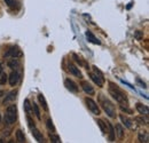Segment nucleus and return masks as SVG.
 Masks as SVG:
<instances>
[{
  "mask_svg": "<svg viewBox=\"0 0 149 143\" xmlns=\"http://www.w3.org/2000/svg\"><path fill=\"white\" fill-rule=\"evenodd\" d=\"M31 132H32V135H33V137L36 139V141H38V142H44V136H42L41 132L36 128V126L31 128Z\"/></svg>",
  "mask_w": 149,
  "mask_h": 143,
  "instance_id": "nucleus-13",
  "label": "nucleus"
},
{
  "mask_svg": "<svg viewBox=\"0 0 149 143\" xmlns=\"http://www.w3.org/2000/svg\"><path fill=\"white\" fill-rule=\"evenodd\" d=\"M138 139L141 143H148L149 142V135L147 131H140L138 134Z\"/></svg>",
  "mask_w": 149,
  "mask_h": 143,
  "instance_id": "nucleus-14",
  "label": "nucleus"
},
{
  "mask_svg": "<svg viewBox=\"0 0 149 143\" xmlns=\"http://www.w3.org/2000/svg\"><path fill=\"white\" fill-rule=\"evenodd\" d=\"M22 56H23L22 51L19 49V47H16V46L10 47L5 53V58H19V57H22Z\"/></svg>",
  "mask_w": 149,
  "mask_h": 143,
  "instance_id": "nucleus-5",
  "label": "nucleus"
},
{
  "mask_svg": "<svg viewBox=\"0 0 149 143\" xmlns=\"http://www.w3.org/2000/svg\"><path fill=\"white\" fill-rule=\"evenodd\" d=\"M134 120L138 121V124H140V125H148V118L143 119V116L142 117H135Z\"/></svg>",
  "mask_w": 149,
  "mask_h": 143,
  "instance_id": "nucleus-27",
  "label": "nucleus"
},
{
  "mask_svg": "<svg viewBox=\"0 0 149 143\" xmlns=\"http://www.w3.org/2000/svg\"><path fill=\"white\" fill-rule=\"evenodd\" d=\"M0 123H1V113H0Z\"/></svg>",
  "mask_w": 149,
  "mask_h": 143,
  "instance_id": "nucleus-37",
  "label": "nucleus"
},
{
  "mask_svg": "<svg viewBox=\"0 0 149 143\" xmlns=\"http://www.w3.org/2000/svg\"><path fill=\"white\" fill-rule=\"evenodd\" d=\"M96 123H97V125L100 127V129L102 131V133H103V134H107V124H106L102 119H97Z\"/></svg>",
  "mask_w": 149,
  "mask_h": 143,
  "instance_id": "nucleus-24",
  "label": "nucleus"
},
{
  "mask_svg": "<svg viewBox=\"0 0 149 143\" xmlns=\"http://www.w3.org/2000/svg\"><path fill=\"white\" fill-rule=\"evenodd\" d=\"M16 141L19 143L25 142V136H24V133L21 131V129H17L16 131Z\"/></svg>",
  "mask_w": 149,
  "mask_h": 143,
  "instance_id": "nucleus-23",
  "label": "nucleus"
},
{
  "mask_svg": "<svg viewBox=\"0 0 149 143\" xmlns=\"http://www.w3.org/2000/svg\"><path fill=\"white\" fill-rule=\"evenodd\" d=\"M88 76H90V78L92 79L94 81V84L95 85H97L99 87H103V83H104V79H102L101 77H99L97 74H95V73H92V72H90L88 73Z\"/></svg>",
  "mask_w": 149,
  "mask_h": 143,
  "instance_id": "nucleus-11",
  "label": "nucleus"
},
{
  "mask_svg": "<svg viewBox=\"0 0 149 143\" xmlns=\"http://www.w3.org/2000/svg\"><path fill=\"white\" fill-rule=\"evenodd\" d=\"M100 103H101V107L104 110V112L110 117V118H116V108L112 104L111 102L106 99L103 95L100 96Z\"/></svg>",
  "mask_w": 149,
  "mask_h": 143,
  "instance_id": "nucleus-3",
  "label": "nucleus"
},
{
  "mask_svg": "<svg viewBox=\"0 0 149 143\" xmlns=\"http://www.w3.org/2000/svg\"><path fill=\"white\" fill-rule=\"evenodd\" d=\"M8 81H9V85L10 86H16L17 83L19 81V73L17 71H13L10 72L9 77H8Z\"/></svg>",
  "mask_w": 149,
  "mask_h": 143,
  "instance_id": "nucleus-8",
  "label": "nucleus"
},
{
  "mask_svg": "<svg viewBox=\"0 0 149 143\" xmlns=\"http://www.w3.org/2000/svg\"><path fill=\"white\" fill-rule=\"evenodd\" d=\"M2 72H3V65L0 63V76L2 74Z\"/></svg>",
  "mask_w": 149,
  "mask_h": 143,
  "instance_id": "nucleus-35",
  "label": "nucleus"
},
{
  "mask_svg": "<svg viewBox=\"0 0 149 143\" xmlns=\"http://www.w3.org/2000/svg\"><path fill=\"white\" fill-rule=\"evenodd\" d=\"M119 119H120V121L125 125L126 128H129V129H132V128H133V123H132V120H131L130 118H127L126 116L120 115V116H119Z\"/></svg>",
  "mask_w": 149,
  "mask_h": 143,
  "instance_id": "nucleus-15",
  "label": "nucleus"
},
{
  "mask_svg": "<svg viewBox=\"0 0 149 143\" xmlns=\"http://www.w3.org/2000/svg\"><path fill=\"white\" fill-rule=\"evenodd\" d=\"M23 107H24V111L26 112V115H29V116H31L32 115V104L30 103V101L26 99L25 101H24V104H23Z\"/></svg>",
  "mask_w": 149,
  "mask_h": 143,
  "instance_id": "nucleus-18",
  "label": "nucleus"
},
{
  "mask_svg": "<svg viewBox=\"0 0 149 143\" xmlns=\"http://www.w3.org/2000/svg\"><path fill=\"white\" fill-rule=\"evenodd\" d=\"M64 85H65V87L70 90V92H72V93H78V85L74 83V80H71V79L68 78V79L64 80Z\"/></svg>",
  "mask_w": 149,
  "mask_h": 143,
  "instance_id": "nucleus-9",
  "label": "nucleus"
},
{
  "mask_svg": "<svg viewBox=\"0 0 149 143\" xmlns=\"http://www.w3.org/2000/svg\"><path fill=\"white\" fill-rule=\"evenodd\" d=\"M72 56H74V60H76V61H77V62H78L79 64H81V61H80V58H79V57H78V56H77L76 54H74Z\"/></svg>",
  "mask_w": 149,
  "mask_h": 143,
  "instance_id": "nucleus-34",
  "label": "nucleus"
},
{
  "mask_svg": "<svg viewBox=\"0 0 149 143\" xmlns=\"http://www.w3.org/2000/svg\"><path fill=\"white\" fill-rule=\"evenodd\" d=\"M38 101L40 102V106L42 107V109H44L45 111H48V106H47L46 99H45V96H44L42 94H39V95H38Z\"/></svg>",
  "mask_w": 149,
  "mask_h": 143,
  "instance_id": "nucleus-20",
  "label": "nucleus"
},
{
  "mask_svg": "<svg viewBox=\"0 0 149 143\" xmlns=\"http://www.w3.org/2000/svg\"><path fill=\"white\" fill-rule=\"evenodd\" d=\"M93 70H94V73H95V74H97L99 77H101L102 79H104V77H103V73L100 71V70H99V69H97V68H96L95 65L93 67Z\"/></svg>",
  "mask_w": 149,
  "mask_h": 143,
  "instance_id": "nucleus-30",
  "label": "nucleus"
},
{
  "mask_svg": "<svg viewBox=\"0 0 149 143\" xmlns=\"http://www.w3.org/2000/svg\"><path fill=\"white\" fill-rule=\"evenodd\" d=\"M7 65L10 68V69H15L19 65V62L17 58H10L8 62H7Z\"/></svg>",
  "mask_w": 149,
  "mask_h": 143,
  "instance_id": "nucleus-22",
  "label": "nucleus"
},
{
  "mask_svg": "<svg viewBox=\"0 0 149 143\" xmlns=\"http://www.w3.org/2000/svg\"><path fill=\"white\" fill-rule=\"evenodd\" d=\"M49 140H51V142L52 143H61V137L57 135V134H54V133H52V134H49Z\"/></svg>",
  "mask_w": 149,
  "mask_h": 143,
  "instance_id": "nucleus-26",
  "label": "nucleus"
},
{
  "mask_svg": "<svg viewBox=\"0 0 149 143\" xmlns=\"http://www.w3.org/2000/svg\"><path fill=\"white\" fill-rule=\"evenodd\" d=\"M17 97V92L16 90H12L10 93H8V95H6V99L3 100L2 104L3 106H8L9 103H13Z\"/></svg>",
  "mask_w": 149,
  "mask_h": 143,
  "instance_id": "nucleus-7",
  "label": "nucleus"
},
{
  "mask_svg": "<svg viewBox=\"0 0 149 143\" xmlns=\"http://www.w3.org/2000/svg\"><path fill=\"white\" fill-rule=\"evenodd\" d=\"M3 95V90H0V97Z\"/></svg>",
  "mask_w": 149,
  "mask_h": 143,
  "instance_id": "nucleus-36",
  "label": "nucleus"
},
{
  "mask_svg": "<svg viewBox=\"0 0 149 143\" xmlns=\"http://www.w3.org/2000/svg\"><path fill=\"white\" fill-rule=\"evenodd\" d=\"M17 119V107L15 104H9L6 108L5 112V125L7 127H10L15 124Z\"/></svg>",
  "mask_w": 149,
  "mask_h": 143,
  "instance_id": "nucleus-2",
  "label": "nucleus"
},
{
  "mask_svg": "<svg viewBox=\"0 0 149 143\" xmlns=\"http://www.w3.org/2000/svg\"><path fill=\"white\" fill-rule=\"evenodd\" d=\"M68 71L70 72V74H72L74 77H77V78H79V79L83 78L81 71L79 70V68H77V65H74V63H70V62H69V64H68Z\"/></svg>",
  "mask_w": 149,
  "mask_h": 143,
  "instance_id": "nucleus-6",
  "label": "nucleus"
},
{
  "mask_svg": "<svg viewBox=\"0 0 149 143\" xmlns=\"http://www.w3.org/2000/svg\"><path fill=\"white\" fill-rule=\"evenodd\" d=\"M7 79H8V76H7L6 73H3V72H2V74L0 76V84L5 85V84L7 83Z\"/></svg>",
  "mask_w": 149,
  "mask_h": 143,
  "instance_id": "nucleus-29",
  "label": "nucleus"
},
{
  "mask_svg": "<svg viewBox=\"0 0 149 143\" xmlns=\"http://www.w3.org/2000/svg\"><path fill=\"white\" fill-rule=\"evenodd\" d=\"M46 126H47V128L52 132V133H54L55 132V126L53 124V121H52V119L51 118H48L47 119V121H46Z\"/></svg>",
  "mask_w": 149,
  "mask_h": 143,
  "instance_id": "nucleus-28",
  "label": "nucleus"
},
{
  "mask_svg": "<svg viewBox=\"0 0 149 143\" xmlns=\"http://www.w3.org/2000/svg\"><path fill=\"white\" fill-rule=\"evenodd\" d=\"M85 104H86V107L87 109L93 113L95 116H99V115H101V110H100V107L97 106V103L94 101L93 99H91V97H85Z\"/></svg>",
  "mask_w": 149,
  "mask_h": 143,
  "instance_id": "nucleus-4",
  "label": "nucleus"
},
{
  "mask_svg": "<svg viewBox=\"0 0 149 143\" xmlns=\"http://www.w3.org/2000/svg\"><path fill=\"white\" fill-rule=\"evenodd\" d=\"M135 109H136V111H138L139 113H141V116H146V117H148L149 110H148V107H147V106H145V104H142V103H136Z\"/></svg>",
  "mask_w": 149,
  "mask_h": 143,
  "instance_id": "nucleus-12",
  "label": "nucleus"
},
{
  "mask_svg": "<svg viewBox=\"0 0 149 143\" xmlns=\"http://www.w3.org/2000/svg\"><path fill=\"white\" fill-rule=\"evenodd\" d=\"M26 119H28V123H29V127H30V128H32V127H35V123H33V120L31 119V116H29V115H28V117H26Z\"/></svg>",
  "mask_w": 149,
  "mask_h": 143,
  "instance_id": "nucleus-32",
  "label": "nucleus"
},
{
  "mask_svg": "<svg viewBox=\"0 0 149 143\" xmlns=\"http://www.w3.org/2000/svg\"><path fill=\"white\" fill-rule=\"evenodd\" d=\"M5 2H6V5L10 8V9H13V10H15V9H19V2L16 1V0H3Z\"/></svg>",
  "mask_w": 149,
  "mask_h": 143,
  "instance_id": "nucleus-17",
  "label": "nucleus"
},
{
  "mask_svg": "<svg viewBox=\"0 0 149 143\" xmlns=\"http://www.w3.org/2000/svg\"><path fill=\"white\" fill-rule=\"evenodd\" d=\"M124 128H123V126L120 125V124H117L116 125V132H115V134L118 136V139L119 140H123L124 139Z\"/></svg>",
  "mask_w": 149,
  "mask_h": 143,
  "instance_id": "nucleus-16",
  "label": "nucleus"
},
{
  "mask_svg": "<svg viewBox=\"0 0 149 143\" xmlns=\"http://www.w3.org/2000/svg\"><path fill=\"white\" fill-rule=\"evenodd\" d=\"M120 109H122V111H125V112H127V113H132V110H131L130 108H127V104H120Z\"/></svg>",
  "mask_w": 149,
  "mask_h": 143,
  "instance_id": "nucleus-31",
  "label": "nucleus"
},
{
  "mask_svg": "<svg viewBox=\"0 0 149 143\" xmlns=\"http://www.w3.org/2000/svg\"><path fill=\"white\" fill-rule=\"evenodd\" d=\"M80 86H81L83 90H84L86 94H88V95H94V94H95V90H94L93 86H92L88 81H81Z\"/></svg>",
  "mask_w": 149,
  "mask_h": 143,
  "instance_id": "nucleus-10",
  "label": "nucleus"
},
{
  "mask_svg": "<svg viewBox=\"0 0 149 143\" xmlns=\"http://www.w3.org/2000/svg\"><path fill=\"white\" fill-rule=\"evenodd\" d=\"M107 124V126H108V133H109V140L110 141H113L115 140V137H116V134H115V129H113V127H112V125L110 124V123H106Z\"/></svg>",
  "mask_w": 149,
  "mask_h": 143,
  "instance_id": "nucleus-21",
  "label": "nucleus"
},
{
  "mask_svg": "<svg viewBox=\"0 0 149 143\" xmlns=\"http://www.w3.org/2000/svg\"><path fill=\"white\" fill-rule=\"evenodd\" d=\"M32 111H35V116L37 117L38 120L41 119V116H40V110H39V107L37 106V103H32Z\"/></svg>",
  "mask_w": 149,
  "mask_h": 143,
  "instance_id": "nucleus-25",
  "label": "nucleus"
},
{
  "mask_svg": "<svg viewBox=\"0 0 149 143\" xmlns=\"http://www.w3.org/2000/svg\"><path fill=\"white\" fill-rule=\"evenodd\" d=\"M134 36H135V38H136V39H138V40H140V39H141V38H142V33H141V32H140V31H136V32H135V35H134Z\"/></svg>",
  "mask_w": 149,
  "mask_h": 143,
  "instance_id": "nucleus-33",
  "label": "nucleus"
},
{
  "mask_svg": "<svg viewBox=\"0 0 149 143\" xmlns=\"http://www.w3.org/2000/svg\"><path fill=\"white\" fill-rule=\"evenodd\" d=\"M86 37H87L88 41H90V42H92V44H95V45H100V44H101V42H100V40L94 36L92 32H90V31H87V32H86Z\"/></svg>",
  "mask_w": 149,
  "mask_h": 143,
  "instance_id": "nucleus-19",
  "label": "nucleus"
},
{
  "mask_svg": "<svg viewBox=\"0 0 149 143\" xmlns=\"http://www.w3.org/2000/svg\"><path fill=\"white\" fill-rule=\"evenodd\" d=\"M109 94L111 95V97L119 104H127V96L126 93L123 92L117 85L109 83Z\"/></svg>",
  "mask_w": 149,
  "mask_h": 143,
  "instance_id": "nucleus-1",
  "label": "nucleus"
}]
</instances>
